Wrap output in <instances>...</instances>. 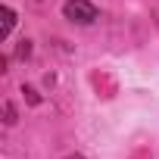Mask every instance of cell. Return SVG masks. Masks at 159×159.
Instances as JSON below:
<instances>
[{
  "instance_id": "2",
  "label": "cell",
  "mask_w": 159,
  "mask_h": 159,
  "mask_svg": "<svg viewBox=\"0 0 159 159\" xmlns=\"http://www.w3.org/2000/svg\"><path fill=\"white\" fill-rule=\"evenodd\" d=\"M0 19H3V22H0V38H10V31L16 25V13L10 7H3V10H0Z\"/></svg>"
},
{
  "instance_id": "1",
  "label": "cell",
  "mask_w": 159,
  "mask_h": 159,
  "mask_svg": "<svg viewBox=\"0 0 159 159\" xmlns=\"http://www.w3.org/2000/svg\"><path fill=\"white\" fill-rule=\"evenodd\" d=\"M62 13H66L69 22H78V25H91L97 19V7L88 3V0H69V3L62 7Z\"/></svg>"
},
{
  "instance_id": "4",
  "label": "cell",
  "mask_w": 159,
  "mask_h": 159,
  "mask_svg": "<svg viewBox=\"0 0 159 159\" xmlns=\"http://www.w3.org/2000/svg\"><path fill=\"white\" fill-rule=\"evenodd\" d=\"M7 122H10V125H13V122H16V109H13V106H10V103H7Z\"/></svg>"
},
{
  "instance_id": "5",
  "label": "cell",
  "mask_w": 159,
  "mask_h": 159,
  "mask_svg": "<svg viewBox=\"0 0 159 159\" xmlns=\"http://www.w3.org/2000/svg\"><path fill=\"white\" fill-rule=\"evenodd\" d=\"M75 159H81V156H75Z\"/></svg>"
},
{
  "instance_id": "3",
  "label": "cell",
  "mask_w": 159,
  "mask_h": 159,
  "mask_svg": "<svg viewBox=\"0 0 159 159\" xmlns=\"http://www.w3.org/2000/svg\"><path fill=\"white\" fill-rule=\"evenodd\" d=\"M28 53H31V41H22V47H19V56H22V59H25V56H28Z\"/></svg>"
}]
</instances>
